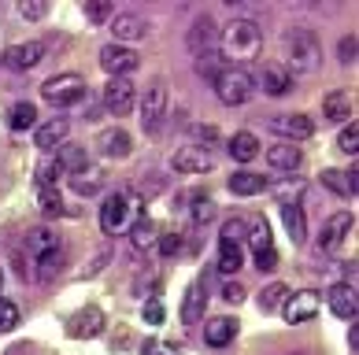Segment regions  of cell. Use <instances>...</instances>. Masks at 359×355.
<instances>
[{
    "instance_id": "cell-1",
    "label": "cell",
    "mask_w": 359,
    "mask_h": 355,
    "mask_svg": "<svg viewBox=\"0 0 359 355\" xmlns=\"http://www.w3.org/2000/svg\"><path fill=\"white\" fill-rule=\"evenodd\" d=\"M263 48V34L252 19H230L219 30V56L222 63H245V60H256Z\"/></svg>"
},
{
    "instance_id": "cell-2",
    "label": "cell",
    "mask_w": 359,
    "mask_h": 355,
    "mask_svg": "<svg viewBox=\"0 0 359 355\" xmlns=\"http://www.w3.org/2000/svg\"><path fill=\"white\" fill-rule=\"evenodd\" d=\"M137 218H144V207H141V200H134V193H126V189L111 193L108 200L100 204V230L111 233V237L126 233Z\"/></svg>"
},
{
    "instance_id": "cell-3",
    "label": "cell",
    "mask_w": 359,
    "mask_h": 355,
    "mask_svg": "<svg viewBox=\"0 0 359 355\" xmlns=\"http://www.w3.org/2000/svg\"><path fill=\"white\" fill-rule=\"evenodd\" d=\"M285 52H289V63H282V67L289 74H311L318 67V37L311 30H292L289 41H285Z\"/></svg>"
},
{
    "instance_id": "cell-4",
    "label": "cell",
    "mask_w": 359,
    "mask_h": 355,
    "mask_svg": "<svg viewBox=\"0 0 359 355\" xmlns=\"http://www.w3.org/2000/svg\"><path fill=\"white\" fill-rule=\"evenodd\" d=\"M215 93L226 108H237V104H248L252 93H256V78H252L245 67H222V74L215 78Z\"/></svg>"
},
{
    "instance_id": "cell-5",
    "label": "cell",
    "mask_w": 359,
    "mask_h": 355,
    "mask_svg": "<svg viewBox=\"0 0 359 355\" xmlns=\"http://www.w3.org/2000/svg\"><path fill=\"white\" fill-rule=\"evenodd\" d=\"M41 97L52 104V108H74V104L86 100V78L82 74H52L41 85Z\"/></svg>"
},
{
    "instance_id": "cell-6",
    "label": "cell",
    "mask_w": 359,
    "mask_h": 355,
    "mask_svg": "<svg viewBox=\"0 0 359 355\" xmlns=\"http://www.w3.org/2000/svg\"><path fill=\"white\" fill-rule=\"evenodd\" d=\"M248 241H252V259H256V270L271 274L278 267V248H274V237H271L267 218L252 222V226H248Z\"/></svg>"
},
{
    "instance_id": "cell-7",
    "label": "cell",
    "mask_w": 359,
    "mask_h": 355,
    "mask_svg": "<svg viewBox=\"0 0 359 355\" xmlns=\"http://www.w3.org/2000/svg\"><path fill=\"white\" fill-rule=\"evenodd\" d=\"M163 115H167V85L156 78V82L141 93V126L149 130V134H159Z\"/></svg>"
},
{
    "instance_id": "cell-8",
    "label": "cell",
    "mask_w": 359,
    "mask_h": 355,
    "mask_svg": "<svg viewBox=\"0 0 359 355\" xmlns=\"http://www.w3.org/2000/svg\"><path fill=\"white\" fill-rule=\"evenodd\" d=\"M137 63H141V56H137V52L130 48V45H104V48H100V67L108 71L111 78L134 74Z\"/></svg>"
},
{
    "instance_id": "cell-9",
    "label": "cell",
    "mask_w": 359,
    "mask_h": 355,
    "mask_svg": "<svg viewBox=\"0 0 359 355\" xmlns=\"http://www.w3.org/2000/svg\"><path fill=\"white\" fill-rule=\"evenodd\" d=\"M104 108L111 115H130L137 108V89L130 78H111L108 85H104Z\"/></svg>"
},
{
    "instance_id": "cell-10",
    "label": "cell",
    "mask_w": 359,
    "mask_h": 355,
    "mask_svg": "<svg viewBox=\"0 0 359 355\" xmlns=\"http://www.w3.org/2000/svg\"><path fill=\"white\" fill-rule=\"evenodd\" d=\"M211 167H215V155L196 148V144H182V148L170 155V170H175V174H208Z\"/></svg>"
},
{
    "instance_id": "cell-11",
    "label": "cell",
    "mask_w": 359,
    "mask_h": 355,
    "mask_svg": "<svg viewBox=\"0 0 359 355\" xmlns=\"http://www.w3.org/2000/svg\"><path fill=\"white\" fill-rule=\"evenodd\" d=\"M271 130L274 134H282L289 144L292 141H308L315 134V118L304 115V111H292V115H274L271 118Z\"/></svg>"
},
{
    "instance_id": "cell-12",
    "label": "cell",
    "mask_w": 359,
    "mask_h": 355,
    "mask_svg": "<svg viewBox=\"0 0 359 355\" xmlns=\"http://www.w3.org/2000/svg\"><path fill=\"white\" fill-rule=\"evenodd\" d=\"M282 314L289 326H300V322H311L318 314V293L311 288H300V293H289V300L282 304Z\"/></svg>"
},
{
    "instance_id": "cell-13",
    "label": "cell",
    "mask_w": 359,
    "mask_h": 355,
    "mask_svg": "<svg viewBox=\"0 0 359 355\" xmlns=\"http://www.w3.org/2000/svg\"><path fill=\"white\" fill-rule=\"evenodd\" d=\"M352 226H355V218H352L348 211L330 215V218H326V226H323V233H318V248H323V252H337V248L348 241Z\"/></svg>"
},
{
    "instance_id": "cell-14",
    "label": "cell",
    "mask_w": 359,
    "mask_h": 355,
    "mask_svg": "<svg viewBox=\"0 0 359 355\" xmlns=\"http://www.w3.org/2000/svg\"><path fill=\"white\" fill-rule=\"evenodd\" d=\"M185 45H189L193 56H208V52H219V26L211 22L208 15L196 19L189 26V37H185Z\"/></svg>"
},
{
    "instance_id": "cell-15",
    "label": "cell",
    "mask_w": 359,
    "mask_h": 355,
    "mask_svg": "<svg viewBox=\"0 0 359 355\" xmlns=\"http://www.w3.org/2000/svg\"><path fill=\"white\" fill-rule=\"evenodd\" d=\"M326 304L330 311L337 314L341 322H355V311H359V300H355V285L352 281H341L326 293Z\"/></svg>"
},
{
    "instance_id": "cell-16",
    "label": "cell",
    "mask_w": 359,
    "mask_h": 355,
    "mask_svg": "<svg viewBox=\"0 0 359 355\" xmlns=\"http://www.w3.org/2000/svg\"><path fill=\"white\" fill-rule=\"evenodd\" d=\"M41 60H45V41H22L4 52V63L11 71H34Z\"/></svg>"
},
{
    "instance_id": "cell-17",
    "label": "cell",
    "mask_w": 359,
    "mask_h": 355,
    "mask_svg": "<svg viewBox=\"0 0 359 355\" xmlns=\"http://www.w3.org/2000/svg\"><path fill=\"white\" fill-rule=\"evenodd\" d=\"M237 330H241V322H237L233 314L208 319V322H204V340H208V348H230V340L237 337Z\"/></svg>"
},
{
    "instance_id": "cell-18",
    "label": "cell",
    "mask_w": 359,
    "mask_h": 355,
    "mask_svg": "<svg viewBox=\"0 0 359 355\" xmlns=\"http://www.w3.org/2000/svg\"><path fill=\"white\" fill-rule=\"evenodd\" d=\"M67 134H71V123L67 118H52V123H41L34 130V144L41 152H56V148H63L67 144Z\"/></svg>"
},
{
    "instance_id": "cell-19",
    "label": "cell",
    "mask_w": 359,
    "mask_h": 355,
    "mask_svg": "<svg viewBox=\"0 0 359 355\" xmlns=\"http://www.w3.org/2000/svg\"><path fill=\"white\" fill-rule=\"evenodd\" d=\"M56 248H63L56 233H52L48 226H34L30 233H26V241H22V256L26 259H41L48 252H56Z\"/></svg>"
},
{
    "instance_id": "cell-20",
    "label": "cell",
    "mask_w": 359,
    "mask_h": 355,
    "mask_svg": "<svg viewBox=\"0 0 359 355\" xmlns=\"http://www.w3.org/2000/svg\"><path fill=\"white\" fill-rule=\"evenodd\" d=\"M282 222H285V233H289L292 244L308 241V215H304L300 200H282Z\"/></svg>"
},
{
    "instance_id": "cell-21",
    "label": "cell",
    "mask_w": 359,
    "mask_h": 355,
    "mask_svg": "<svg viewBox=\"0 0 359 355\" xmlns=\"http://www.w3.org/2000/svg\"><path fill=\"white\" fill-rule=\"evenodd\" d=\"M259 89L267 97H285L292 89V74L282 67V63H267V67L259 71Z\"/></svg>"
},
{
    "instance_id": "cell-22",
    "label": "cell",
    "mask_w": 359,
    "mask_h": 355,
    "mask_svg": "<svg viewBox=\"0 0 359 355\" xmlns=\"http://www.w3.org/2000/svg\"><path fill=\"white\" fill-rule=\"evenodd\" d=\"M204 304H208V293H204V281H193L189 288H185V296H182V322L185 326H196L201 322V314H204Z\"/></svg>"
},
{
    "instance_id": "cell-23",
    "label": "cell",
    "mask_w": 359,
    "mask_h": 355,
    "mask_svg": "<svg viewBox=\"0 0 359 355\" xmlns=\"http://www.w3.org/2000/svg\"><path fill=\"white\" fill-rule=\"evenodd\" d=\"M100 333H104V311H100V307H82V311L74 314L71 337L89 340V337H100Z\"/></svg>"
},
{
    "instance_id": "cell-24",
    "label": "cell",
    "mask_w": 359,
    "mask_h": 355,
    "mask_svg": "<svg viewBox=\"0 0 359 355\" xmlns=\"http://www.w3.org/2000/svg\"><path fill=\"white\" fill-rule=\"evenodd\" d=\"M97 144H100V152L108 155V160H126L130 152H134V144H130V134L126 130H104V134L97 137Z\"/></svg>"
},
{
    "instance_id": "cell-25",
    "label": "cell",
    "mask_w": 359,
    "mask_h": 355,
    "mask_svg": "<svg viewBox=\"0 0 359 355\" xmlns=\"http://www.w3.org/2000/svg\"><path fill=\"white\" fill-rule=\"evenodd\" d=\"M226 152H230V160H237V163H252L259 155V141H256V134H248V130H237V134L226 141Z\"/></svg>"
},
{
    "instance_id": "cell-26",
    "label": "cell",
    "mask_w": 359,
    "mask_h": 355,
    "mask_svg": "<svg viewBox=\"0 0 359 355\" xmlns=\"http://www.w3.org/2000/svg\"><path fill=\"white\" fill-rule=\"evenodd\" d=\"M300 144H289V141H282V144H271L267 148V163L274 167V170H297L300 167Z\"/></svg>"
},
{
    "instance_id": "cell-27",
    "label": "cell",
    "mask_w": 359,
    "mask_h": 355,
    "mask_svg": "<svg viewBox=\"0 0 359 355\" xmlns=\"http://www.w3.org/2000/svg\"><path fill=\"white\" fill-rule=\"evenodd\" d=\"M323 186L330 189V193H337V196H355V170H337V167H330V170H323Z\"/></svg>"
},
{
    "instance_id": "cell-28",
    "label": "cell",
    "mask_w": 359,
    "mask_h": 355,
    "mask_svg": "<svg viewBox=\"0 0 359 355\" xmlns=\"http://www.w3.org/2000/svg\"><path fill=\"white\" fill-rule=\"evenodd\" d=\"M144 30H149V26H144V19H141V15H130V11H123V15L111 19V34L118 37V41H141Z\"/></svg>"
},
{
    "instance_id": "cell-29",
    "label": "cell",
    "mask_w": 359,
    "mask_h": 355,
    "mask_svg": "<svg viewBox=\"0 0 359 355\" xmlns=\"http://www.w3.org/2000/svg\"><path fill=\"white\" fill-rule=\"evenodd\" d=\"M267 189V178L263 174H256V170H233L230 174V193H237V196H256V193H263Z\"/></svg>"
},
{
    "instance_id": "cell-30",
    "label": "cell",
    "mask_w": 359,
    "mask_h": 355,
    "mask_svg": "<svg viewBox=\"0 0 359 355\" xmlns=\"http://www.w3.org/2000/svg\"><path fill=\"white\" fill-rule=\"evenodd\" d=\"M56 163L63 174H78V170L89 167V152L82 144H63V148H56Z\"/></svg>"
},
{
    "instance_id": "cell-31",
    "label": "cell",
    "mask_w": 359,
    "mask_h": 355,
    "mask_svg": "<svg viewBox=\"0 0 359 355\" xmlns=\"http://www.w3.org/2000/svg\"><path fill=\"white\" fill-rule=\"evenodd\" d=\"M71 186L78 196H97L104 189V170L100 167H86V170H78V174H71Z\"/></svg>"
},
{
    "instance_id": "cell-32",
    "label": "cell",
    "mask_w": 359,
    "mask_h": 355,
    "mask_svg": "<svg viewBox=\"0 0 359 355\" xmlns=\"http://www.w3.org/2000/svg\"><path fill=\"white\" fill-rule=\"evenodd\" d=\"M323 115L330 118V123H344V118L352 115V100H348V93H326V100H323Z\"/></svg>"
},
{
    "instance_id": "cell-33",
    "label": "cell",
    "mask_w": 359,
    "mask_h": 355,
    "mask_svg": "<svg viewBox=\"0 0 359 355\" xmlns=\"http://www.w3.org/2000/svg\"><path fill=\"white\" fill-rule=\"evenodd\" d=\"M241 263H245L241 244H233V241H219V270H222V274H237V270H241Z\"/></svg>"
},
{
    "instance_id": "cell-34",
    "label": "cell",
    "mask_w": 359,
    "mask_h": 355,
    "mask_svg": "<svg viewBox=\"0 0 359 355\" xmlns=\"http://www.w3.org/2000/svg\"><path fill=\"white\" fill-rule=\"evenodd\" d=\"M156 237H159V226L152 218H137L134 226H130V241H134L137 248H152Z\"/></svg>"
},
{
    "instance_id": "cell-35",
    "label": "cell",
    "mask_w": 359,
    "mask_h": 355,
    "mask_svg": "<svg viewBox=\"0 0 359 355\" xmlns=\"http://www.w3.org/2000/svg\"><path fill=\"white\" fill-rule=\"evenodd\" d=\"M34 263H37L34 278H37V281H52V278L60 274V267H63V248H56V252H48V256L34 259Z\"/></svg>"
},
{
    "instance_id": "cell-36",
    "label": "cell",
    "mask_w": 359,
    "mask_h": 355,
    "mask_svg": "<svg viewBox=\"0 0 359 355\" xmlns=\"http://www.w3.org/2000/svg\"><path fill=\"white\" fill-rule=\"evenodd\" d=\"M289 300V285H282V281H271L267 288H259V307L263 311H278Z\"/></svg>"
},
{
    "instance_id": "cell-37",
    "label": "cell",
    "mask_w": 359,
    "mask_h": 355,
    "mask_svg": "<svg viewBox=\"0 0 359 355\" xmlns=\"http://www.w3.org/2000/svg\"><path fill=\"white\" fill-rule=\"evenodd\" d=\"M8 123H11V130H34V126H37V108L22 100V104H15V108H11Z\"/></svg>"
},
{
    "instance_id": "cell-38",
    "label": "cell",
    "mask_w": 359,
    "mask_h": 355,
    "mask_svg": "<svg viewBox=\"0 0 359 355\" xmlns=\"http://www.w3.org/2000/svg\"><path fill=\"white\" fill-rule=\"evenodd\" d=\"M222 67H226V63H222V56H219V52H208V56H196V74H204L208 82H215V78L222 74Z\"/></svg>"
},
{
    "instance_id": "cell-39",
    "label": "cell",
    "mask_w": 359,
    "mask_h": 355,
    "mask_svg": "<svg viewBox=\"0 0 359 355\" xmlns=\"http://www.w3.org/2000/svg\"><path fill=\"white\" fill-rule=\"evenodd\" d=\"M19 319H22V314H19V304H11V300L0 296V333H11V330L19 326Z\"/></svg>"
},
{
    "instance_id": "cell-40",
    "label": "cell",
    "mask_w": 359,
    "mask_h": 355,
    "mask_svg": "<svg viewBox=\"0 0 359 355\" xmlns=\"http://www.w3.org/2000/svg\"><path fill=\"white\" fill-rule=\"evenodd\" d=\"M337 148H341V152H348V155H355V152H359V123H355V118H348V126L341 130Z\"/></svg>"
},
{
    "instance_id": "cell-41",
    "label": "cell",
    "mask_w": 359,
    "mask_h": 355,
    "mask_svg": "<svg viewBox=\"0 0 359 355\" xmlns=\"http://www.w3.org/2000/svg\"><path fill=\"white\" fill-rule=\"evenodd\" d=\"M245 230H248V222H245L241 215H230V218L222 222V237H219V241H233V244H241Z\"/></svg>"
},
{
    "instance_id": "cell-42",
    "label": "cell",
    "mask_w": 359,
    "mask_h": 355,
    "mask_svg": "<svg viewBox=\"0 0 359 355\" xmlns=\"http://www.w3.org/2000/svg\"><path fill=\"white\" fill-rule=\"evenodd\" d=\"M193 141H196V148H204V152H211L215 144H222L215 126H193Z\"/></svg>"
},
{
    "instance_id": "cell-43",
    "label": "cell",
    "mask_w": 359,
    "mask_h": 355,
    "mask_svg": "<svg viewBox=\"0 0 359 355\" xmlns=\"http://www.w3.org/2000/svg\"><path fill=\"white\" fill-rule=\"evenodd\" d=\"M60 174H63V170H60L56 160H52V163H41V167H37V189H56Z\"/></svg>"
},
{
    "instance_id": "cell-44",
    "label": "cell",
    "mask_w": 359,
    "mask_h": 355,
    "mask_svg": "<svg viewBox=\"0 0 359 355\" xmlns=\"http://www.w3.org/2000/svg\"><path fill=\"white\" fill-rule=\"evenodd\" d=\"M37 200H41V211L45 215H63V200H60V193L56 189H37Z\"/></svg>"
},
{
    "instance_id": "cell-45",
    "label": "cell",
    "mask_w": 359,
    "mask_h": 355,
    "mask_svg": "<svg viewBox=\"0 0 359 355\" xmlns=\"http://www.w3.org/2000/svg\"><path fill=\"white\" fill-rule=\"evenodd\" d=\"M156 248H159V256H163V259L178 256L182 252V233H159L156 237Z\"/></svg>"
},
{
    "instance_id": "cell-46",
    "label": "cell",
    "mask_w": 359,
    "mask_h": 355,
    "mask_svg": "<svg viewBox=\"0 0 359 355\" xmlns=\"http://www.w3.org/2000/svg\"><path fill=\"white\" fill-rule=\"evenodd\" d=\"M82 11H86V19H89L93 26H104V22H111V19H115L111 4H86Z\"/></svg>"
},
{
    "instance_id": "cell-47",
    "label": "cell",
    "mask_w": 359,
    "mask_h": 355,
    "mask_svg": "<svg viewBox=\"0 0 359 355\" xmlns=\"http://www.w3.org/2000/svg\"><path fill=\"white\" fill-rule=\"evenodd\" d=\"M337 60L344 63V67H352V63H355V34L341 37V45H337Z\"/></svg>"
},
{
    "instance_id": "cell-48",
    "label": "cell",
    "mask_w": 359,
    "mask_h": 355,
    "mask_svg": "<svg viewBox=\"0 0 359 355\" xmlns=\"http://www.w3.org/2000/svg\"><path fill=\"white\" fill-rule=\"evenodd\" d=\"M19 15H26V19H45V15H48V4H45V0H30V4H19Z\"/></svg>"
},
{
    "instance_id": "cell-49",
    "label": "cell",
    "mask_w": 359,
    "mask_h": 355,
    "mask_svg": "<svg viewBox=\"0 0 359 355\" xmlns=\"http://www.w3.org/2000/svg\"><path fill=\"white\" fill-rule=\"evenodd\" d=\"M193 200H196V204H193V218H196V222L211 218V211H215V207H211V200H208V196H204V193H196Z\"/></svg>"
},
{
    "instance_id": "cell-50",
    "label": "cell",
    "mask_w": 359,
    "mask_h": 355,
    "mask_svg": "<svg viewBox=\"0 0 359 355\" xmlns=\"http://www.w3.org/2000/svg\"><path fill=\"white\" fill-rule=\"evenodd\" d=\"M222 300H226V304H241V300H245V288L237 285V281H226V285H222Z\"/></svg>"
},
{
    "instance_id": "cell-51",
    "label": "cell",
    "mask_w": 359,
    "mask_h": 355,
    "mask_svg": "<svg viewBox=\"0 0 359 355\" xmlns=\"http://www.w3.org/2000/svg\"><path fill=\"white\" fill-rule=\"evenodd\" d=\"M144 322H152V326L163 322V304H159V300H152V304H144Z\"/></svg>"
},
{
    "instance_id": "cell-52",
    "label": "cell",
    "mask_w": 359,
    "mask_h": 355,
    "mask_svg": "<svg viewBox=\"0 0 359 355\" xmlns=\"http://www.w3.org/2000/svg\"><path fill=\"white\" fill-rule=\"evenodd\" d=\"M348 344H352V348H359V330H355V326L348 330Z\"/></svg>"
},
{
    "instance_id": "cell-53",
    "label": "cell",
    "mask_w": 359,
    "mask_h": 355,
    "mask_svg": "<svg viewBox=\"0 0 359 355\" xmlns=\"http://www.w3.org/2000/svg\"><path fill=\"white\" fill-rule=\"evenodd\" d=\"M0 285H4V270H0Z\"/></svg>"
}]
</instances>
